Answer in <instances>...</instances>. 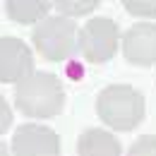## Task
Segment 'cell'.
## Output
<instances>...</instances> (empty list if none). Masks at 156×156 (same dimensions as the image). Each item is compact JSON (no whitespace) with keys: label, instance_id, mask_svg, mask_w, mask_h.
Listing matches in <instances>:
<instances>
[{"label":"cell","instance_id":"cell-12","mask_svg":"<svg viewBox=\"0 0 156 156\" xmlns=\"http://www.w3.org/2000/svg\"><path fill=\"white\" fill-rule=\"evenodd\" d=\"M127 156H156V135H144L139 137L130 147Z\"/></svg>","mask_w":156,"mask_h":156},{"label":"cell","instance_id":"cell-1","mask_svg":"<svg viewBox=\"0 0 156 156\" xmlns=\"http://www.w3.org/2000/svg\"><path fill=\"white\" fill-rule=\"evenodd\" d=\"M15 106L27 118H55L65 106V89L53 72H31L15 84Z\"/></svg>","mask_w":156,"mask_h":156},{"label":"cell","instance_id":"cell-4","mask_svg":"<svg viewBox=\"0 0 156 156\" xmlns=\"http://www.w3.org/2000/svg\"><path fill=\"white\" fill-rule=\"evenodd\" d=\"M120 29L111 17H94L79 29L77 51L89 62H108L118 51Z\"/></svg>","mask_w":156,"mask_h":156},{"label":"cell","instance_id":"cell-6","mask_svg":"<svg viewBox=\"0 0 156 156\" xmlns=\"http://www.w3.org/2000/svg\"><path fill=\"white\" fill-rule=\"evenodd\" d=\"M34 72V55L17 36H0V82L20 84Z\"/></svg>","mask_w":156,"mask_h":156},{"label":"cell","instance_id":"cell-3","mask_svg":"<svg viewBox=\"0 0 156 156\" xmlns=\"http://www.w3.org/2000/svg\"><path fill=\"white\" fill-rule=\"evenodd\" d=\"M77 24L70 17H46L43 22H39L31 31V41L34 48L41 53V58L48 62H62L67 60L75 51H77Z\"/></svg>","mask_w":156,"mask_h":156},{"label":"cell","instance_id":"cell-13","mask_svg":"<svg viewBox=\"0 0 156 156\" xmlns=\"http://www.w3.org/2000/svg\"><path fill=\"white\" fill-rule=\"evenodd\" d=\"M12 125V111H10V106H7V101L0 96V135L7 130Z\"/></svg>","mask_w":156,"mask_h":156},{"label":"cell","instance_id":"cell-8","mask_svg":"<svg viewBox=\"0 0 156 156\" xmlns=\"http://www.w3.org/2000/svg\"><path fill=\"white\" fill-rule=\"evenodd\" d=\"M120 142L113 132L91 127L79 135L77 154L79 156H120Z\"/></svg>","mask_w":156,"mask_h":156},{"label":"cell","instance_id":"cell-10","mask_svg":"<svg viewBox=\"0 0 156 156\" xmlns=\"http://www.w3.org/2000/svg\"><path fill=\"white\" fill-rule=\"evenodd\" d=\"M53 7L58 10V15L75 20V17L94 12L98 7V0H58V2H53Z\"/></svg>","mask_w":156,"mask_h":156},{"label":"cell","instance_id":"cell-7","mask_svg":"<svg viewBox=\"0 0 156 156\" xmlns=\"http://www.w3.org/2000/svg\"><path fill=\"white\" fill-rule=\"evenodd\" d=\"M122 53L127 62L149 67L156 62V22H139L122 36Z\"/></svg>","mask_w":156,"mask_h":156},{"label":"cell","instance_id":"cell-11","mask_svg":"<svg viewBox=\"0 0 156 156\" xmlns=\"http://www.w3.org/2000/svg\"><path fill=\"white\" fill-rule=\"evenodd\" d=\"M122 5L135 17H156V0H122Z\"/></svg>","mask_w":156,"mask_h":156},{"label":"cell","instance_id":"cell-2","mask_svg":"<svg viewBox=\"0 0 156 156\" xmlns=\"http://www.w3.org/2000/svg\"><path fill=\"white\" fill-rule=\"evenodd\" d=\"M98 118L118 132H130L144 120V96L130 84H111L96 98Z\"/></svg>","mask_w":156,"mask_h":156},{"label":"cell","instance_id":"cell-9","mask_svg":"<svg viewBox=\"0 0 156 156\" xmlns=\"http://www.w3.org/2000/svg\"><path fill=\"white\" fill-rule=\"evenodd\" d=\"M51 7L53 2H46V0H7L5 12L17 24H39L48 17Z\"/></svg>","mask_w":156,"mask_h":156},{"label":"cell","instance_id":"cell-14","mask_svg":"<svg viewBox=\"0 0 156 156\" xmlns=\"http://www.w3.org/2000/svg\"><path fill=\"white\" fill-rule=\"evenodd\" d=\"M0 156H7V147H5L2 142H0Z\"/></svg>","mask_w":156,"mask_h":156},{"label":"cell","instance_id":"cell-5","mask_svg":"<svg viewBox=\"0 0 156 156\" xmlns=\"http://www.w3.org/2000/svg\"><path fill=\"white\" fill-rule=\"evenodd\" d=\"M12 156H60V137L46 125L27 122L12 137Z\"/></svg>","mask_w":156,"mask_h":156}]
</instances>
